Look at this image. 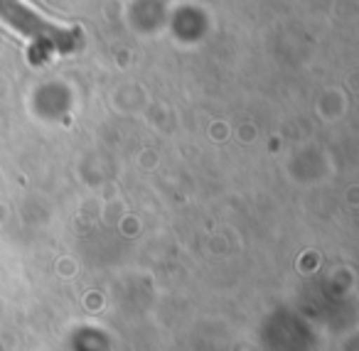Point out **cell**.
Returning <instances> with one entry per match:
<instances>
[{
	"label": "cell",
	"instance_id": "1",
	"mask_svg": "<svg viewBox=\"0 0 359 351\" xmlns=\"http://www.w3.org/2000/svg\"><path fill=\"white\" fill-rule=\"evenodd\" d=\"M0 20H6L8 25L15 27L22 35L37 37V40H42V42L47 40L65 52L76 47V35H79V32L76 30L65 32V30H60V27L47 25V22L42 20V18H37L30 8H25L22 0H0Z\"/></svg>",
	"mask_w": 359,
	"mask_h": 351
}]
</instances>
